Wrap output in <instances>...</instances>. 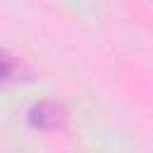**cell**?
I'll use <instances>...</instances> for the list:
<instances>
[{"mask_svg":"<svg viewBox=\"0 0 153 153\" xmlns=\"http://www.w3.org/2000/svg\"><path fill=\"white\" fill-rule=\"evenodd\" d=\"M31 122L41 129H55L65 122V110L55 103H41L31 110Z\"/></svg>","mask_w":153,"mask_h":153,"instance_id":"6da1fadb","label":"cell"}]
</instances>
